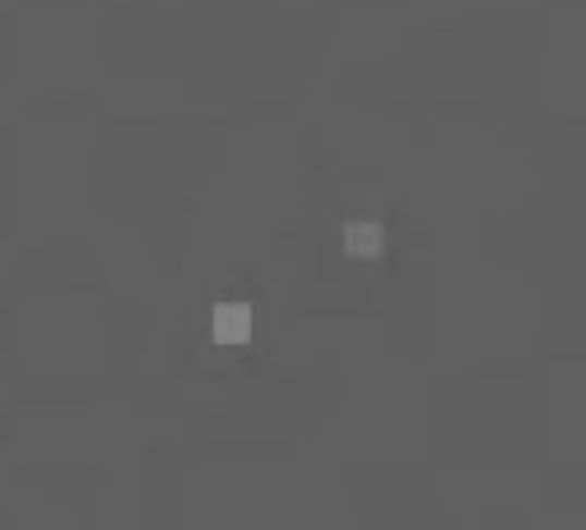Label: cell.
Wrapping results in <instances>:
<instances>
[{
	"label": "cell",
	"mask_w": 586,
	"mask_h": 530,
	"mask_svg": "<svg viewBox=\"0 0 586 530\" xmlns=\"http://www.w3.org/2000/svg\"><path fill=\"white\" fill-rule=\"evenodd\" d=\"M215 331H219V340H247V312L243 307H223Z\"/></svg>",
	"instance_id": "6da1fadb"
}]
</instances>
